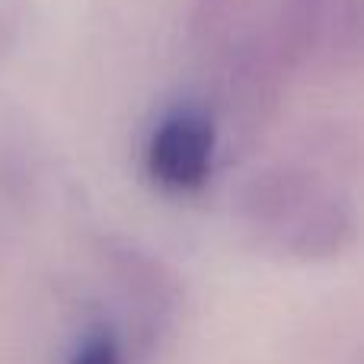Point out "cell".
Masks as SVG:
<instances>
[{"instance_id": "6", "label": "cell", "mask_w": 364, "mask_h": 364, "mask_svg": "<svg viewBox=\"0 0 364 364\" xmlns=\"http://www.w3.org/2000/svg\"><path fill=\"white\" fill-rule=\"evenodd\" d=\"M252 0H192L188 6V45L198 55L218 58L246 29Z\"/></svg>"}, {"instance_id": "8", "label": "cell", "mask_w": 364, "mask_h": 364, "mask_svg": "<svg viewBox=\"0 0 364 364\" xmlns=\"http://www.w3.org/2000/svg\"><path fill=\"white\" fill-rule=\"evenodd\" d=\"M134 352L128 346L125 329L112 323H96L80 333L68 355V364H132Z\"/></svg>"}, {"instance_id": "7", "label": "cell", "mask_w": 364, "mask_h": 364, "mask_svg": "<svg viewBox=\"0 0 364 364\" xmlns=\"http://www.w3.org/2000/svg\"><path fill=\"white\" fill-rule=\"evenodd\" d=\"M320 58L333 68L364 64V0H333Z\"/></svg>"}, {"instance_id": "5", "label": "cell", "mask_w": 364, "mask_h": 364, "mask_svg": "<svg viewBox=\"0 0 364 364\" xmlns=\"http://www.w3.org/2000/svg\"><path fill=\"white\" fill-rule=\"evenodd\" d=\"M329 13H333V0H278L269 29L291 70H301L320 58Z\"/></svg>"}, {"instance_id": "3", "label": "cell", "mask_w": 364, "mask_h": 364, "mask_svg": "<svg viewBox=\"0 0 364 364\" xmlns=\"http://www.w3.org/2000/svg\"><path fill=\"white\" fill-rule=\"evenodd\" d=\"M224 164V138L214 106L182 100L160 112L144 144L147 179L166 195H198Z\"/></svg>"}, {"instance_id": "2", "label": "cell", "mask_w": 364, "mask_h": 364, "mask_svg": "<svg viewBox=\"0 0 364 364\" xmlns=\"http://www.w3.org/2000/svg\"><path fill=\"white\" fill-rule=\"evenodd\" d=\"M220 80L214 115L220 122L224 160L246 157L259 138L269 132L284 100L288 77L294 74L284 61L269 23L246 26L218 55Z\"/></svg>"}, {"instance_id": "1", "label": "cell", "mask_w": 364, "mask_h": 364, "mask_svg": "<svg viewBox=\"0 0 364 364\" xmlns=\"http://www.w3.org/2000/svg\"><path fill=\"white\" fill-rule=\"evenodd\" d=\"M237 218L262 250L304 265L336 262L361 233L352 192L307 157L252 173L237 192Z\"/></svg>"}, {"instance_id": "4", "label": "cell", "mask_w": 364, "mask_h": 364, "mask_svg": "<svg viewBox=\"0 0 364 364\" xmlns=\"http://www.w3.org/2000/svg\"><path fill=\"white\" fill-rule=\"evenodd\" d=\"M102 262L132 320L128 342L134 358H147L176 323L182 304L176 275L134 243H112V240L102 243Z\"/></svg>"}]
</instances>
